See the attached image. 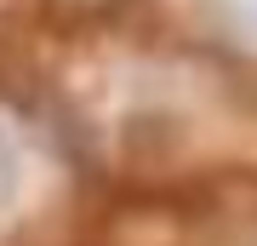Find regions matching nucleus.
Returning <instances> with one entry per match:
<instances>
[{"label":"nucleus","mask_w":257,"mask_h":246,"mask_svg":"<svg viewBox=\"0 0 257 246\" xmlns=\"http://www.w3.org/2000/svg\"><path fill=\"white\" fill-rule=\"evenodd\" d=\"M206 12H211L223 29H229L234 40L257 46V0H206Z\"/></svg>","instance_id":"f257e3e1"},{"label":"nucleus","mask_w":257,"mask_h":246,"mask_svg":"<svg viewBox=\"0 0 257 246\" xmlns=\"http://www.w3.org/2000/svg\"><path fill=\"white\" fill-rule=\"evenodd\" d=\"M18 189H23V160H18V143L0 132V212L18 201Z\"/></svg>","instance_id":"f03ea898"}]
</instances>
